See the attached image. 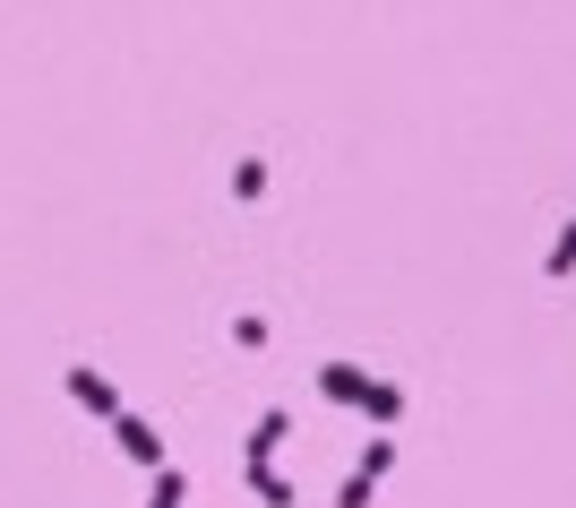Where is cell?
<instances>
[{
    "label": "cell",
    "instance_id": "6da1fadb",
    "mask_svg": "<svg viewBox=\"0 0 576 508\" xmlns=\"http://www.w3.org/2000/svg\"><path fill=\"white\" fill-rule=\"evenodd\" d=\"M69 396H78V405H95V414H120L113 380H95V371H69Z\"/></svg>",
    "mask_w": 576,
    "mask_h": 508
},
{
    "label": "cell",
    "instance_id": "7a4b0ae2",
    "mask_svg": "<svg viewBox=\"0 0 576 508\" xmlns=\"http://www.w3.org/2000/svg\"><path fill=\"white\" fill-rule=\"evenodd\" d=\"M353 405H361L370 422H396V414H405V396H396V388H387V380H379V388L361 380V396H353Z\"/></svg>",
    "mask_w": 576,
    "mask_h": 508
},
{
    "label": "cell",
    "instance_id": "3957f363",
    "mask_svg": "<svg viewBox=\"0 0 576 508\" xmlns=\"http://www.w3.org/2000/svg\"><path fill=\"white\" fill-rule=\"evenodd\" d=\"M551 276H576V216L560 225V242H551Z\"/></svg>",
    "mask_w": 576,
    "mask_h": 508
},
{
    "label": "cell",
    "instance_id": "277c9868",
    "mask_svg": "<svg viewBox=\"0 0 576 508\" xmlns=\"http://www.w3.org/2000/svg\"><path fill=\"white\" fill-rule=\"evenodd\" d=\"M249 483H258V500H267V508H293V483H276L267 466H249Z\"/></svg>",
    "mask_w": 576,
    "mask_h": 508
},
{
    "label": "cell",
    "instance_id": "5b68a950",
    "mask_svg": "<svg viewBox=\"0 0 576 508\" xmlns=\"http://www.w3.org/2000/svg\"><path fill=\"white\" fill-rule=\"evenodd\" d=\"M328 396H345V405H353V396H361V371H353V363H336V371H328Z\"/></svg>",
    "mask_w": 576,
    "mask_h": 508
},
{
    "label": "cell",
    "instance_id": "8992f818",
    "mask_svg": "<svg viewBox=\"0 0 576 508\" xmlns=\"http://www.w3.org/2000/svg\"><path fill=\"white\" fill-rule=\"evenodd\" d=\"M146 508H181V474H155V500Z\"/></svg>",
    "mask_w": 576,
    "mask_h": 508
}]
</instances>
